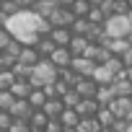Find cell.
Wrapping results in <instances>:
<instances>
[{"instance_id": "1", "label": "cell", "mask_w": 132, "mask_h": 132, "mask_svg": "<svg viewBox=\"0 0 132 132\" xmlns=\"http://www.w3.org/2000/svg\"><path fill=\"white\" fill-rule=\"evenodd\" d=\"M57 80V68L49 62V60H39V65L31 70L29 75V83L31 88H44V86H52Z\"/></svg>"}, {"instance_id": "2", "label": "cell", "mask_w": 132, "mask_h": 132, "mask_svg": "<svg viewBox=\"0 0 132 132\" xmlns=\"http://www.w3.org/2000/svg\"><path fill=\"white\" fill-rule=\"evenodd\" d=\"M104 31L109 39H127L132 34V23L127 16H109L104 21Z\"/></svg>"}, {"instance_id": "3", "label": "cell", "mask_w": 132, "mask_h": 132, "mask_svg": "<svg viewBox=\"0 0 132 132\" xmlns=\"http://www.w3.org/2000/svg\"><path fill=\"white\" fill-rule=\"evenodd\" d=\"M70 70L75 73V78H91V75H93V70H96V62H93V60H88V57H73Z\"/></svg>"}, {"instance_id": "4", "label": "cell", "mask_w": 132, "mask_h": 132, "mask_svg": "<svg viewBox=\"0 0 132 132\" xmlns=\"http://www.w3.org/2000/svg\"><path fill=\"white\" fill-rule=\"evenodd\" d=\"M47 21H49V26H52V29H70V26H73V21H75V16L70 13V8H57Z\"/></svg>"}, {"instance_id": "5", "label": "cell", "mask_w": 132, "mask_h": 132, "mask_svg": "<svg viewBox=\"0 0 132 132\" xmlns=\"http://www.w3.org/2000/svg\"><path fill=\"white\" fill-rule=\"evenodd\" d=\"M109 109H111V114L117 119H129V114H132V98L129 96H117L109 104Z\"/></svg>"}, {"instance_id": "6", "label": "cell", "mask_w": 132, "mask_h": 132, "mask_svg": "<svg viewBox=\"0 0 132 132\" xmlns=\"http://www.w3.org/2000/svg\"><path fill=\"white\" fill-rule=\"evenodd\" d=\"M73 91H75L80 98H96L98 86H96V80H93V78H78V80H75V86H73Z\"/></svg>"}, {"instance_id": "7", "label": "cell", "mask_w": 132, "mask_h": 132, "mask_svg": "<svg viewBox=\"0 0 132 132\" xmlns=\"http://www.w3.org/2000/svg\"><path fill=\"white\" fill-rule=\"evenodd\" d=\"M57 70H62V68H70V62H73V54H70V49L68 47H54V52L47 57Z\"/></svg>"}, {"instance_id": "8", "label": "cell", "mask_w": 132, "mask_h": 132, "mask_svg": "<svg viewBox=\"0 0 132 132\" xmlns=\"http://www.w3.org/2000/svg\"><path fill=\"white\" fill-rule=\"evenodd\" d=\"M101 106H98V101L96 98H80L78 101V106H75V114L83 119V117H96V111H98Z\"/></svg>"}, {"instance_id": "9", "label": "cell", "mask_w": 132, "mask_h": 132, "mask_svg": "<svg viewBox=\"0 0 132 132\" xmlns=\"http://www.w3.org/2000/svg\"><path fill=\"white\" fill-rule=\"evenodd\" d=\"M47 36L52 39L54 47H70V42H73V31L70 29H52Z\"/></svg>"}, {"instance_id": "10", "label": "cell", "mask_w": 132, "mask_h": 132, "mask_svg": "<svg viewBox=\"0 0 132 132\" xmlns=\"http://www.w3.org/2000/svg\"><path fill=\"white\" fill-rule=\"evenodd\" d=\"M31 111H34V109H31V104H29L26 98H16V104L11 106V111H8V114H11L13 119H29V117H31Z\"/></svg>"}, {"instance_id": "11", "label": "cell", "mask_w": 132, "mask_h": 132, "mask_svg": "<svg viewBox=\"0 0 132 132\" xmlns=\"http://www.w3.org/2000/svg\"><path fill=\"white\" fill-rule=\"evenodd\" d=\"M91 78L96 80V86H111L117 75L106 68V65H96V70H93V75H91Z\"/></svg>"}, {"instance_id": "12", "label": "cell", "mask_w": 132, "mask_h": 132, "mask_svg": "<svg viewBox=\"0 0 132 132\" xmlns=\"http://www.w3.org/2000/svg\"><path fill=\"white\" fill-rule=\"evenodd\" d=\"M57 8H60V5L54 3V0H36L31 11H34V13H36L39 18H49V16H52V13L57 11Z\"/></svg>"}, {"instance_id": "13", "label": "cell", "mask_w": 132, "mask_h": 132, "mask_svg": "<svg viewBox=\"0 0 132 132\" xmlns=\"http://www.w3.org/2000/svg\"><path fill=\"white\" fill-rule=\"evenodd\" d=\"M42 111L49 119H60V114L65 111V104H62V98H47V104L42 106Z\"/></svg>"}, {"instance_id": "14", "label": "cell", "mask_w": 132, "mask_h": 132, "mask_svg": "<svg viewBox=\"0 0 132 132\" xmlns=\"http://www.w3.org/2000/svg\"><path fill=\"white\" fill-rule=\"evenodd\" d=\"M104 47H106V49H109L114 57H122V54L129 49V42H127V39H109V36H106Z\"/></svg>"}, {"instance_id": "15", "label": "cell", "mask_w": 132, "mask_h": 132, "mask_svg": "<svg viewBox=\"0 0 132 132\" xmlns=\"http://www.w3.org/2000/svg\"><path fill=\"white\" fill-rule=\"evenodd\" d=\"M11 93H13V98H29V93H31L29 78H16V83L11 86Z\"/></svg>"}, {"instance_id": "16", "label": "cell", "mask_w": 132, "mask_h": 132, "mask_svg": "<svg viewBox=\"0 0 132 132\" xmlns=\"http://www.w3.org/2000/svg\"><path fill=\"white\" fill-rule=\"evenodd\" d=\"M91 47V42L86 39V36H73V42H70V54L73 57H86V49Z\"/></svg>"}, {"instance_id": "17", "label": "cell", "mask_w": 132, "mask_h": 132, "mask_svg": "<svg viewBox=\"0 0 132 132\" xmlns=\"http://www.w3.org/2000/svg\"><path fill=\"white\" fill-rule=\"evenodd\" d=\"M34 49L39 52V57H42V60H47V57L54 52V44H52V39H49V36H39V39H36V44H34Z\"/></svg>"}, {"instance_id": "18", "label": "cell", "mask_w": 132, "mask_h": 132, "mask_svg": "<svg viewBox=\"0 0 132 132\" xmlns=\"http://www.w3.org/2000/svg\"><path fill=\"white\" fill-rule=\"evenodd\" d=\"M96 122H98L104 129H111V124L117 122V117L111 114V109H109V106H101V109L96 111Z\"/></svg>"}, {"instance_id": "19", "label": "cell", "mask_w": 132, "mask_h": 132, "mask_svg": "<svg viewBox=\"0 0 132 132\" xmlns=\"http://www.w3.org/2000/svg\"><path fill=\"white\" fill-rule=\"evenodd\" d=\"M104 127L96 122V117H83L78 124H75V132H101Z\"/></svg>"}, {"instance_id": "20", "label": "cell", "mask_w": 132, "mask_h": 132, "mask_svg": "<svg viewBox=\"0 0 132 132\" xmlns=\"http://www.w3.org/2000/svg\"><path fill=\"white\" fill-rule=\"evenodd\" d=\"M114 98H117V96H114L111 86H98V91H96V101H98V106H109Z\"/></svg>"}, {"instance_id": "21", "label": "cell", "mask_w": 132, "mask_h": 132, "mask_svg": "<svg viewBox=\"0 0 132 132\" xmlns=\"http://www.w3.org/2000/svg\"><path fill=\"white\" fill-rule=\"evenodd\" d=\"M47 122H49V117H47L42 109H34V111H31V117H29L31 129H44V127H47Z\"/></svg>"}, {"instance_id": "22", "label": "cell", "mask_w": 132, "mask_h": 132, "mask_svg": "<svg viewBox=\"0 0 132 132\" xmlns=\"http://www.w3.org/2000/svg\"><path fill=\"white\" fill-rule=\"evenodd\" d=\"M111 91H114V96H132V83L124 78H114Z\"/></svg>"}, {"instance_id": "23", "label": "cell", "mask_w": 132, "mask_h": 132, "mask_svg": "<svg viewBox=\"0 0 132 132\" xmlns=\"http://www.w3.org/2000/svg\"><path fill=\"white\" fill-rule=\"evenodd\" d=\"M60 122H62L65 129H75V124L80 122V117L75 114V109H65V111L60 114Z\"/></svg>"}, {"instance_id": "24", "label": "cell", "mask_w": 132, "mask_h": 132, "mask_svg": "<svg viewBox=\"0 0 132 132\" xmlns=\"http://www.w3.org/2000/svg\"><path fill=\"white\" fill-rule=\"evenodd\" d=\"M88 11H91V3H88V0H73V5H70V13H73L75 18H86Z\"/></svg>"}, {"instance_id": "25", "label": "cell", "mask_w": 132, "mask_h": 132, "mask_svg": "<svg viewBox=\"0 0 132 132\" xmlns=\"http://www.w3.org/2000/svg\"><path fill=\"white\" fill-rule=\"evenodd\" d=\"M70 31H73V36H88V31H91L88 18H75L73 26H70Z\"/></svg>"}, {"instance_id": "26", "label": "cell", "mask_w": 132, "mask_h": 132, "mask_svg": "<svg viewBox=\"0 0 132 132\" xmlns=\"http://www.w3.org/2000/svg\"><path fill=\"white\" fill-rule=\"evenodd\" d=\"M29 104H31V109H42L44 104H47V96H44V91L42 88H31V93H29V98H26Z\"/></svg>"}, {"instance_id": "27", "label": "cell", "mask_w": 132, "mask_h": 132, "mask_svg": "<svg viewBox=\"0 0 132 132\" xmlns=\"http://www.w3.org/2000/svg\"><path fill=\"white\" fill-rule=\"evenodd\" d=\"M0 13H3L5 18H13L16 13H21V5L13 3V0H0Z\"/></svg>"}, {"instance_id": "28", "label": "cell", "mask_w": 132, "mask_h": 132, "mask_svg": "<svg viewBox=\"0 0 132 132\" xmlns=\"http://www.w3.org/2000/svg\"><path fill=\"white\" fill-rule=\"evenodd\" d=\"M13 83H16V73L13 70H0V91H11Z\"/></svg>"}, {"instance_id": "29", "label": "cell", "mask_w": 132, "mask_h": 132, "mask_svg": "<svg viewBox=\"0 0 132 132\" xmlns=\"http://www.w3.org/2000/svg\"><path fill=\"white\" fill-rule=\"evenodd\" d=\"M86 18H88V23H91V26H104V21H106V16H104V11H101V8H91Z\"/></svg>"}, {"instance_id": "30", "label": "cell", "mask_w": 132, "mask_h": 132, "mask_svg": "<svg viewBox=\"0 0 132 132\" xmlns=\"http://www.w3.org/2000/svg\"><path fill=\"white\" fill-rule=\"evenodd\" d=\"M57 80H62V83H68V86L73 88L78 78H75V73H73L70 68H62V70H57Z\"/></svg>"}, {"instance_id": "31", "label": "cell", "mask_w": 132, "mask_h": 132, "mask_svg": "<svg viewBox=\"0 0 132 132\" xmlns=\"http://www.w3.org/2000/svg\"><path fill=\"white\" fill-rule=\"evenodd\" d=\"M16 104L11 91H0V111H11V106Z\"/></svg>"}, {"instance_id": "32", "label": "cell", "mask_w": 132, "mask_h": 132, "mask_svg": "<svg viewBox=\"0 0 132 132\" xmlns=\"http://www.w3.org/2000/svg\"><path fill=\"white\" fill-rule=\"evenodd\" d=\"M8 132H31V124H29V119H13Z\"/></svg>"}, {"instance_id": "33", "label": "cell", "mask_w": 132, "mask_h": 132, "mask_svg": "<svg viewBox=\"0 0 132 132\" xmlns=\"http://www.w3.org/2000/svg\"><path fill=\"white\" fill-rule=\"evenodd\" d=\"M78 101H80V96H78L73 88H70L68 93L62 96V104H65V109H75V106H78Z\"/></svg>"}, {"instance_id": "34", "label": "cell", "mask_w": 132, "mask_h": 132, "mask_svg": "<svg viewBox=\"0 0 132 132\" xmlns=\"http://www.w3.org/2000/svg\"><path fill=\"white\" fill-rule=\"evenodd\" d=\"M104 65H106V68H109V70H111L114 75H119V73L124 70V65H122V57H109V60H106Z\"/></svg>"}, {"instance_id": "35", "label": "cell", "mask_w": 132, "mask_h": 132, "mask_svg": "<svg viewBox=\"0 0 132 132\" xmlns=\"http://www.w3.org/2000/svg\"><path fill=\"white\" fill-rule=\"evenodd\" d=\"M11 42H13V34L8 31V26H0V52H3Z\"/></svg>"}, {"instance_id": "36", "label": "cell", "mask_w": 132, "mask_h": 132, "mask_svg": "<svg viewBox=\"0 0 132 132\" xmlns=\"http://www.w3.org/2000/svg\"><path fill=\"white\" fill-rule=\"evenodd\" d=\"M11 122H13V117H11L8 111H0V132H8Z\"/></svg>"}, {"instance_id": "37", "label": "cell", "mask_w": 132, "mask_h": 132, "mask_svg": "<svg viewBox=\"0 0 132 132\" xmlns=\"http://www.w3.org/2000/svg\"><path fill=\"white\" fill-rule=\"evenodd\" d=\"M68 91H70V86H68V83H62V80H54V96H57V98H62Z\"/></svg>"}, {"instance_id": "38", "label": "cell", "mask_w": 132, "mask_h": 132, "mask_svg": "<svg viewBox=\"0 0 132 132\" xmlns=\"http://www.w3.org/2000/svg\"><path fill=\"white\" fill-rule=\"evenodd\" d=\"M65 127H62V122L60 119H49L47 122V127H44V132H62Z\"/></svg>"}, {"instance_id": "39", "label": "cell", "mask_w": 132, "mask_h": 132, "mask_svg": "<svg viewBox=\"0 0 132 132\" xmlns=\"http://www.w3.org/2000/svg\"><path fill=\"white\" fill-rule=\"evenodd\" d=\"M127 127H129L127 119H117V122L111 124V132H127Z\"/></svg>"}, {"instance_id": "40", "label": "cell", "mask_w": 132, "mask_h": 132, "mask_svg": "<svg viewBox=\"0 0 132 132\" xmlns=\"http://www.w3.org/2000/svg\"><path fill=\"white\" fill-rule=\"evenodd\" d=\"M122 65H124V68H132V47L122 54Z\"/></svg>"}, {"instance_id": "41", "label": "cell", "mask_w": 132, "mask_h": 132, "mask_svg": "<svg viewBox=\"0 0 132 132\" xmlns=\"http://www.w3.org/2000/svg\"><path fill=\"white\" fill-rule=\"evenodd\" d=\"M13 3H18V5H21V11H31L36 0H13Z\"/></svg>"}, {"instance_id": "42", "label": "cell", "mask_w": 132, "mask_h": 132, "mask_svg": "<svg viewBox=\"0 0 132 132\" xmlns=\"http://www.w3.org/2000/svg\"><path fill=\"white\" fill-rule=\"evenodd\" d=\"M54 3H57L60 8H70V5H73V0H54Z\"/></svg>"}, {"instance_id": "43", "label": "cell", "mask_w": 132, "mask_h": 132, "mask_svg": "<svg viewBox=\"0 0 132 132\" xmlns=\"http://www.w3.org/2000/svg\"><path fill=\"white\" fill-rule=\"evenodd\" d=\"M88 3H91V8H101V5L106 3V0H88Z\"/></svg>"}, {"instance_id": "44", "label": "cell", "mask_w": 132, "mask_h": 132, "mask_svg": "<svg viewBox=\"0 0 132 132\" xmlns=\"http://www.w3.org/2000/svg\"><path fill=\"white\" fill-rule=\"evenodd\" d=\"M124 3H127V5H129V11H132V0H124Z\"/></svg>"}, {"instance_id": "45", "label": "cell", "mask_w": 132, "mask_h": 132, "mask_svg": "<svg viewBox=\"0 0 132 132\" xmlns=\"http://www.w3.org/2000/svg\"><path fill=\"white\" fill-rule=\"evenodd\" d=\"M127 42H129V47H132V34H129V36H127Z\"/></svg>"}, {"instance_id": "46", "label": "cell", "mask_w": 132, "mask_h": 132, "mask_svg": "<svg viewBox=\"0 0 132 132\" xmlns=\"http://www.w3.org/2000/svg\"><path fill=\"white\" fill-rule=\"evenodd\" d=\"M0 70H3V54H0Z\"/></svg>"}, {"instance_id": "47", "label": "cell", "mask_w": 132, "mask_h": 132, "mask_svg": "<svg viewBox=\"0 0 132 132\" xmlns=\"http://www.w3.org/2000/svg\"><path fill=\"white\" fill-rule=\"evenodd\" d=\"M127 132H132V122H129V127H127Z\"/></svg>"}, {"instance_id": "48", "label": "cell", "mask_w": 132, "mask_h": 132, "mask_svg": "<svg viewBox=\"0 0 132 132\" xmlns=\"http://www.w3.org/2000/svg\"><path fill=\"white\" fill-rule=\"evenodd\" d=\"M62 132H75V129H62Z\"/></svg>"}, {"instance_id": "49", "label": "cell", "mask_w": 132, "mask_h": 132, "mask_svg": "<svg viewBox=\"0 0 132 132\" xmlns=\"http://www.w3.org/2000/svg\"><path fill=\"white\" fill-rule=\"evenodd\" d=\"M31 132H44V129H31Z\"/></svg>"}, {"instance_id": "50", "label": "cell", "mask_w": 132, "mask_h": 132, "mask_svg": "<svg viewBox=\"0 0 132 132\" xmlns=\"http://www.w3.org/2000/svg\"><path fill=\"white\" fill-rule=\"evenodd\" d=\"M101 132H111V129H101Z\"/></svg>"}, {"instance_id": "51", "label": "cell", "mask_w": 132, "mask_h": 132, "mask_svg": "<svg viewBox=\"0 0 132 132\" xmlns=\"http://www.w3.org/2000/svg\"><path fill=\"white\" fill-rule=\"evenodd\" d=\"M129 98H132V96H129Z\"/></svg>"}]
</instances>
